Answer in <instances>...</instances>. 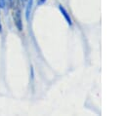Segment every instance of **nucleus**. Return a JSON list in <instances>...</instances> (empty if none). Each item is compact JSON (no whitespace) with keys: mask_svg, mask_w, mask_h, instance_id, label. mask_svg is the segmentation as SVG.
Instances as JSON below:
<instances>
[{"mask_svg":"<svg viewBox=\"0 0 125 116\" xmlns=\"http://www.w3.org/2000/svg\"><path fill=\"white\" fill-rule=\"evenodd\" d=\"M14 13H13V19L15 21V24L17 26V28L21 31L22 30V21H21V7H20V3L19 1L14 2Z\"/></svg>","mask_w":125,"mask_h":116,"instance_id":"1","label":"nucleus"},{"mask_svg":"<svg viewBox=\"0 0 125 116\" xmlns=\"http://www.w3.org/2000/svg\"><path fill=\"white\" fill-rule=\"evenodd\" d=\"M6 4V0H0V8H4Z\"/></svg>","mask_w":125,"mask_h":116,"instance_id":"4","label":"nucleus"},{"mask_svg":"<svg viewBox=\"0 0 125 116\" xmlns=\"http://www.w3.org/2000/svg\"><path fill=\"white\" fill-rule=\"evenodd\" d=\"M32 3H33V0H28V4L26 6V12H25V18H26L27 20L29 19V15H30V12H31Z\"/></svg>","mask_w":125,"mask_h":116,"instance_id":"3","label":"nucleus"},{"mask_svg":"<svg viewBox=\"0 0 125 116\" xmlns=\"http://www.w3.org/2000/svg\"><path fill=\"white\" fill-rule=\"evenodd\" d=\"M59 9H60V11H61V13L62 14V16L64 17V19H66V21H67V23L69 24V25H71L72 24V21H71V19H70V17H69V14L66 12V10L62 6V5H60L59 6Z\"/></svg>","mask_w":125,"mask_h":116,"instance_id":"2","label":"nucleus"},{"mask_svg":"<svg viewBox=\"0 0 125 116\" xmlns=\"http://www.w3.org/2000/svg\"><path fill=\"white\" fill-rule=\"evenodd\" d=\"M1 30H2V26H1V22H0V32H1Z\"/></svg>","mask_w":125,"mask_h":116,"instance_id":"7","label":"nucleus"},{"mask_svg":"<svg viewBox=\"0 0 125 116\" xmlns=\"http://www.w3.org/2000/svg\"><path fill=\"white\" fill-rule=\"evenodd\" d=\"M14 2H15V0H8V4H9V6L12 7V6L14 5Z\"/></svg>","mask_w":125,"mask_h":116,"instance_id":"5","label":"nucleus"},{"mask_svg":"<svg viewBox=\"0 0 125 116\" xmlns=\"http://www.w3.org/2000/svg\"><path fill=\"white\" fill-rule=\"evenodd\" d=\"M26 1H27V0H21V5H22V6H24V5H25V3H26Z\"/></svg>","mask_w":125,"mask_h":116,"instance_id":"6","label":"nucleus"}]
</instances>
